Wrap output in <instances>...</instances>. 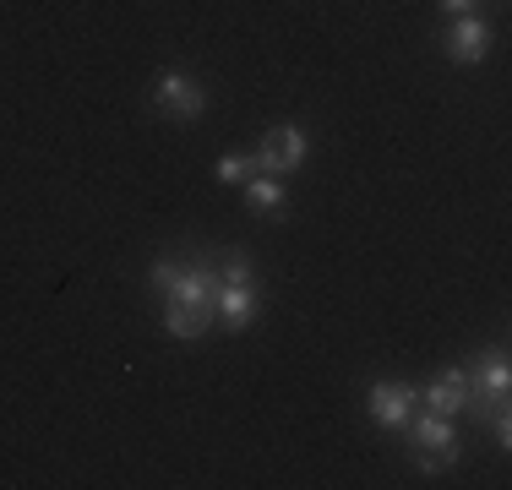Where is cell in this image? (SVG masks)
<instances>
[{
  "mask_svg": "<svg viewBox=\"0 0 512 490\" xmlns=\"http://www.w3.org/2000/svg\"><path fill=\"white\" fill-rule=\"evenodd\" d=\"M153 289L164 294V327L169 338H202L218 322V273L213 267H175L169 256L153 262Z\"/></svg>",
  "mask_w": 512,
  "mask_h": 490,
  "instance_id": "cell-1",
  "label": "cell"
},
{
  "mask_svg": "<svg viewBox=\"0 0 512 490\" xmlns=\"http://www.w3.org/2000/svg\"><path fill=\"white\" fill-rule=\"evenodd\" d=\"M262 311V294H256V273L246 262V251H229L224 256V273H218V322L229 333H246Z\"/></svg>",
  "mask_w": 512,
  "mask_h": 490,
  "instance_id": "cell-2",
  "label": "cell"
},
{
  "mask_svg": "<svg viewBox=\"0 0 512 490\" xmlns=\"http://www.w3.org/2000/svg\"><path fill=\"white\" fill-rule=\"evenodd\" d=\"M404 431H409L414 469L420 474H447L458 463V436H453V420H447V414H420V420L404 425Z\"/></svg>",
  "mask_w": 512,
  "mask_h": 490,
  "instance_id": "cell-3",
  "label": "cell"
},
{
  "mask_svg": "<svg viewBox=\"0 0 512 490\" xmlns=\"http://www.w3.org/2000/svg\"><path fill=\"white\" fill-rule=\"evenodd\" d=\"M306 153H311V142H306V131L300 126H273L262 137V147L251 153V164H256V175H295L300 164H306Z\"/></svg>",
  "mask_w": 512,
  "mask_h": 490,
  "instance_id": "cell-4",
  "label": "cell"
},
{
  "mask_svg": "<svg viewBox=\"0 0 512 490\" xmlns=\"http://www.w3.org/2000/svg\"><path fill=\"white\" fill-rule=\"evenodd\" d=\"M507 387H512V365H507V354H491V360L480 365V371H469V409L480 414H491L496 403H507Z\"/></svg>",
  "mask_w": 512,
  "mask_h": 490,
  "instance_id": "cell-5",
  "label": "cell"
},
{
  "mask_svg": "<svg viewBox=\"0 0 512 490\" xmlns=\"http://www.w3.org/2000/svg\"><path fill=\"white\" fill-rule=\"evenodd\" d=\"M153 104L164 109V115H175V120H197L207 109V93L186 77V71H164L158 88H153Z\"/></svg>",
  "mask_w": 512,
  "mask_h": 490,
  "instance_id": "cell-6",
  "label": "cell"
},
{
  "mask_svg": "<svg viewBox=\"0 0 512 490\" xmlns=\"http://www.w3.org/2000/svg\"><path fill=\"white\" fill-rule=\"evenodd\" d=\"M414 398H420V392H414L409 382H376L371 398H365V409H371V420L382 425V431H404Z\"/></svg>",
  "mask_w": 512,
  "mask_h": 490,
  "instance_id": "cell-7",
  "label": "cell"
},
{
  "mask_svg": "<svg viewBox=\"0 0 512 490\" xmlns=\"http://www.w3.org/2000/svg\"><path fill=\"white\" fill-rule=\"evenodd\" d=\"M442 44H447V55H453L458 66H480V60L491 55V28H485L480 17H458L453 28L442 33Z\"/></svg>",
  "mask_w": 512,
  "mask_h": 490,
  "instance_id": "cell-8",
  "label": "cell"
},
{
  "mask_svg": "<svg viewBox=\"0 0 512 490\" xmlns=\"http://www.w3.org/2000/svg\"><path fill=\"white\" fill-rule=\"evenodd\" d=\"M425 403H431V414H447V420H453V414H463L469 409V371H442L436 376L431 387H425Z\"/></svg>",
  "mask_w": 512,
  "mask_h": 490,
  "instance_id": "cell-9",
  "label": "cell"
},
{
  "mask_svg": "<svg viewBox=\"0 0 512 490\" xmlns=\"http://www.w3.org/2000/svg\"><path fill=\"white\" fill-rule=\"evenodd\" d=\"M246 207H251V213H278V207H284V186H278L273 175H251Z\"/></svg>",
  "mask_w": 512,
  "mask_h": 490,
  "instance_id": "cell-10",
  "label": "cell"
},
{
  "mask_svg": "<svg viewBox=\"0 0 512 490\" xmlns=\"http://www.w3.org/2000/svg\"><path fill=\"white\" fill-rule=\"evenodd\" d=\"M251 175H256L251 153H224L218 158V180H224V186H240V180H251Z\"/></svg>",
  "mask_w": 512,
  "mask_h": 490,
  "instance_id": "cell-11",
  "label": "cell"
},
{
  "mask_svg": "<svg viewBox=\"0 0 512 490\" xmlns=\"http://www.w3.org/2000/svg\"><path fill=\"white\" fill-rule=\"evenodd\" d=\"M442 11H453V17H469V11H474V0H442Z\"/></svg>",
  "mask_w": 512,
  "mask_h": 490,
  "instance_id": "cell-12",
  "label": "cell"
}]
</instances>
